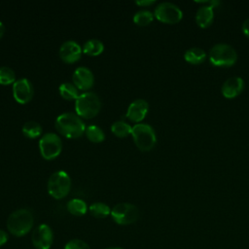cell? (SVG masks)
<instances>
[{"label":"cell","mask_w":249,"mask_h":249,"mask_svg":"<svg viewBox=\"0 0 249 249\" xmlns=\"http://www.w3.org/2000/svg\"><path fill=\"white\" fill-rule=\"evenodd\" d=\"M54 124L57 131L68 138L82 136L87 127L82 118L73 112H64L58 115Z\"/></svg>","instance_id":"6da1fadb"},{"label":"cell","mask_w":249,"mask_h":249,"mask_svg":"<svg viewBox=\"0 0 249 249\" xmlns=\"http://www.w3.org/2000/svg\"><path fill=\"white\" fill-rule=\"evenodd\" d=\"M34 216L27 208H19L13 211L7 219V229L14 236L21 237L27 234L33 228Z\"/></svg>","instance_id":"7a4b0ae2"},{"label":"cell","mask_w":249,"mask_h":249,"mask_svg":"<svg viewBox=\"0 0 249 249\" xmlns=\"http://www.w3.org/2000/svg\"><path fill=\"white\" fill-rule=\"evenodd\" d=\"M101 108L99 96L93 91H85L75 100L76 114L85 119H90L96 116Z\"/></svg>","instance_id":"3957f363"},{"label":"cell","mask_w":249,"mask_h":249,"mask_svg":"<svg viewBox=\"0 0 249 249\" xmlns=\"http://www.w3.org/2000/svg\"><path fill=\"white\" fill-rule=\"evenodd\" d=\"M131 135L137 148L141 151L147 152L152 150L157 142V136L154 128L143 123L135 124L131 129Z\"/></svg>","instance_id":"277c9868"},{"label":"cell","mask_w":249,"mask_h":249,"mask_svg":"<svg viewBox=\"0 0 249 249\" xmlns=\"http://www.w3.org/2000/svg\"><path fill=\"white\" fill-rule=\"evenodd\" d=\"M47 189L50 196L60 199L65 197L71 189V178L64 170L54 171L48 180Z\"/></svg>","instance_id":"5b68a950"},{"label":"cell","mask_w":249,"mask_h":249,"mask_svg":"<svg viewBox=\"0 0 249 249\" xmlns=\"http://www.w3.org/2000/svg\"><path fill=\"white\" fill-rule=\"evenodd\" d=\"M235 50L228 44H216L209 52V61L217 67H230L236 62Z\"/></svg>","instance_id":"8992f818"},{"label":"cell","mask_w":249,"mask_h":249,"mask_svg":"<svg viewBox=\"0 0 249 249\" xmlns=\"http://www.w3.org/2000/svg\"><path fill=\"white\" fill-rule=\"evenodd\" d=\"M111 217L118 225H130L139 218V210L134 204L120 202L111 209Z\"/></svg>","instance_id":"52a82bcc"},{"label":"cell","mask_w":249,"mask_h":249,"mask_svg":"<svg viewBox=\"0 0 249 249\" xmlns=\"http://www.w3.org/2000/svg\"><path fill=\"white\" fill-rule=\"evenodd\" d=\"M39 149L44 159L53 160L59 156L62 150L61 139L54 132H46L39 140Z\"/></svg>","instance_id":"ba28073f"},{"label":"cell","mask_w":249,"mask_h":249,"mask_svg":"<svg viewBox=\"0 0 249 249\" xmlns=\"http://www.w3.org/2000/svg\"><path fill=\"white\" fill-rule=\"evenodd\" d=\"M154 16L157 19L163 23L174 24L182 19L183 13L175 4L170 2H162L155 8Z\"/></svg>","instance_id":"9c48e42d"},{"label":"cell","mask_w":249,"mask_h":249,"mask_svg":"<svg viewBox=\"0 0 249 249\" xmlns=\"http://www.w3.org/2000/svg\"><path fill=\"white\" fill-rule=\"evenodd\" d=\"M31 241L36 249H50L53 242V231L47 224H40L32 232Z\"/></svg>","instance_id":"30bf717a"},{"label":"cell","mask_w":249,"mask_h":249,"mask_svg":"<svg viewBox=\"0 0 249 249\" xmlns=\"http://www.w3.org/2000/svg\"><path fill=\"white\" fill-rule=\"evenodd\" d=\"M34 89L31 82L26 78L18 79L13 84V95L17 102L25 104L33 97Z\"/></svg>","instance_id":"8fae6325"},{"label":"cell","mask_w":249,"mask_h":249,"mask_svg":"<svg viewBox=\"0 0 249 249\" xmlns=\"http://www.w3.org/2000/svg\"><path fill=\"white\" fill-rule=\"evenodd\" d=\"M83 48L74 40H67L63 42L59 48V56L66 63H73L80 59Z\"/></svg>","instance_id":"7c38bea8"},{"label":"cell","mask_w":249,"mask_h":249,"mask_svg":"<svg viewBox=\"0 0 249 249\" xmlns=\"http://www.w3.org/2000/svg\"><path fill=\"white\" fill-rule=\"evenodd\" d=\"M73 84L78 89L87 90L93 86L94 76L92 71L87 66H79L75 69L73 75Z\"/></svg>","instance_id":"4fadbf2b"},{"label":"cell","mask_w":249,"mask_h":249,"mask_svg":"<svg viewBox=\"0 0 249 249\" xmlns=\"http://www.w3.org/2000/svg\"><path fill=\"white\" fill-rule=\"evenodd\" d=\"M149 110V104L145 99L137 98L134 99L127 107L125 117L131 122L136 124L140 123L147 115Z\"/></svg>","instance_id":"5bb4252c"},{"label":"cell","mask_w":249,"mask_h":249,"mask_svg":"<svg viewBox=\"0 0 249 249\" xmlns=\"http://www.w3.org/2000/svg\"><path fill=\"white\" fill-rule=\"evenodd\" d=\"M244 87V82L240 77H231L224 82L222 85V94L226 98H234L242 90Z\"/></svg>","instance_id":"9a60e30c"},{"label":"cell","mask_w":249,"mask_h":249,"mask_svg":"<svg viewBox=\"0 0 249 249\" xmlns=\"http://www.w3.org/2000/svg\"><path fill=\"white\" fill-rule=\"evenodd\" d=\"M214 8L201 6L196 11V21L200 28H207L211 25L214 18Z\"/></svg>","instance_id":"2e32d148"},{"label":"cell","mask_w":249,"mask_h":249,"mask_svg":"<svg viewBox=\"0 0 249 249\" xmlns=\"http://www.w3.org/2000/svg\"><path fill=\"white\" fill-rule=\"evenodd\" d=\"M206 58V53L197 47H194L191 48L189 50H187L184 53V59L191 64H200L202 63Z\"/></svg>","instance_id":"e0dca14e"},{"label":"cell","mask_w":249,"mask_h":249,"mask_svg":"<svg viewBox=\"0 0 249 249\" xmlns=\"http://www.w3.org/2000/svg\"><path fill=\"white\" fill-rule=\"evenodd\" d=\"M103 50H104V44L102 43V41L95 38L86 41L85 44L83 45V53L91 56L100 54L103 52Z\"/></svg>","instance_id":"ac0fdd59"},{"label":"cell","mask_w":249,"mask_h":249,"mask_svg":"<svg viewBox=\"0 0 249 249\" xmlns=\"http://www.w3.org/2000/svg\"><path fill=\"white\" fill-rule=\"evenodd\" d=\"M67 210L70 214L75 216H83L88 211V205L85 200L81 198H72L67 202Z\"/></svg>","instance_id":"d6986e66"},{"label":"cell","mask_w":249,"mask_h":249,"mask_svg":"<svg viewBox=\"0 0 249 249\" xmlns=\"http://www.w3.org/2000/svg\"><path fill=\"white\" fill-rule=\"evenodd\" d=\"M21 131L24 136L28 138H37L42 134L43 128L36 121H27L23 124Z\"/></svg>","instance_id":"ffe728a7"},{"label":"cell","mask_w":249,"mask_h":249,"mask_svg":"<svg viewBox=\"0 0 249 249\" xmlns=\"http://www.w3.org/2000/svg\"><path fill=\"white\" fill-rule=\"evenodd\" d=\"M59 93L60 95L67 100H72V99H77V97L80 95L78 88L73 84L69 82H64L59 86Z\"/></svg>","instance_id":"44dd1931"},{"label":"cell","mask_w":249,"mask_h":249,"mask_svg":"<svg viewBox=\"0 0 249 249\" xmlns=\"http://www.w3.org/2000/svg\"><path fill=\"white\" fill-rule=\"evenodd\" d=\"M89 213L97 219H103L111 215V208L104 202H93L89 206Z\"/></svg>","instance_id":"7402d4cb"},{"label":"cell","mask_w":249,"mask_h":249,"mask_svg":"<svg viewBox=\"0 0 249 249\" xmlns=\"http://www.w3.org/2000/svg\"><path fill=\"white\" fill-rule=\"evenodd\" d=\"M85 133L87 137L94 143H100L105 139V133L101 127L96 124H90L86 127Z\"/></svg>","instance_id":"603a6c76"},{"label":"cell","mask_w":249,"mask_h":249,"mask_svg":"<svg viewBox=\"0 0 249 249\" xmlns=\"http://www.w3.org/2000/svg\"><path fill=\"white\" fill-rule=\"evenodd\" d=\"M132 126H130L124 121H116L111 124V131L118 137H125L128 134H131Z\"/></svg>","instance_id":"cb8c5ba5"},{"label":"cell","mask_w":249,"mask_h":249,"mask_svg":"<svg viewBox=\"0 0 249 249\" xmlns=\"http://www.w3.org/2000/svg\"><path fill=\"white\" fill-rule=\"evenodd\" d=\"M154 19V14L148 10H139L133 16V21L137 25L145 26L152 22Z\"/></svg>","instance_id":"d4e9b609"},{"label":"cell","mask_w":249,"mask_h":249,"mask_svg":"<svg viewBox=\"0 0 249 249\" xmlns=\"http://www.w3.org/2000/svg\"><path fill=\"white\" fill-rule=\"evenodd\" d=\"M17 81L15 71L9 66L0 67V84L1 85H10L14 84Z\"/></svg>","instance_id":"484cf974"},{"label":"cell","mask_w":249,"mask_h":249,"mask_svg":"<svg viewBox=\"0 0 249 249\" xmlns=\"http://www.w3.org/2000/svg\"><path fill=\"white\" fill-rule=\"evenodd\" d=\"M64 249H90L89 244L87 242H85L82 239L79 238H74L69 240L65 246Z\"/></svg>","instance_id":"4316f807"},{"label":"cell","mask_w":249,"mask_h":249,"mask_svg":"<svg viewBox=\"0 0 249 249\" xmlns=\"http://www.w3.org/2000/svg\"><path fill=\"white\" fill-rule=\"evenodd\" d=\"M196 3L200 4L202 6H207V7H212L214 8L215 6H218L220 4L219 1H215V0H210V1H196Z\"/></svg>","instance_id":"83f0119b"},{"label":"cell","mask_w":249,"mask_h":249,"mask_svg":"<svg viewBox=\"0 0 249 249\" xmlns=\"http://www.w3.org/2000/svg\"><path fill=\"white\" fill-rule=\"evenodd\" d=\"M8 239H9L8 233L5 231L0 229V247L5 245L7 243V241H8Z\"/></svg>","instance_id":"f1b7e54d"},{"label":"cell","mask_w":249,"mask_h":249,"mask_svg":"<svg viewBox=\"0 0 249 249\" xmlns=\"http://www.w3.org/2000/svg\"><path fill=\"white\" fill-rule=\"evenodd\" d=\"M155 3L154 0H138L135 1V4L138 6H142V7H147L150 5H153Z\"/></svg>","instance_id":"f546056e"},{"label":"cell","mask_w":249,"mask_h":249,"mask_svg":"<svg viewBox=\"0 0 249 249\" xmlns=\"http://www.w3.org/2000/svg\"><path fill=\"white\" fill-rule=\"evenodd\" d=\"M242 31L246 37L249 38V18H247L242 24Z\"/></svg>","instance_id":"4dcf8cb0"},{"label":"cell","mask_w":249,"mask_h":249,"mask_svg":"<svg viewBox=\"0 0 249 249\" xmlns=\"http://www.w3.org/2000/svg\"><path fill=\"white\" fill-rule=\"evenodd\" d=\"M4 32H5V25H4V23L0 20V39H1V37L4 35Z\"/></svg>","instance_id":"1f68e13d"},{"label":"cell","mask_w":249,"mask_h":249,"mask_svg":"<svg viewBox=\"0 0 249 249\" xmlns=\"http://www.w3.org/2000/svg\"><path fill=\"white\" fill-rule=\"evenodd\" d=\"M107 249H123V248H120V247H111V248H107Z\"/></svg>","instance_id":"d6a6232c"}]
</instances>
